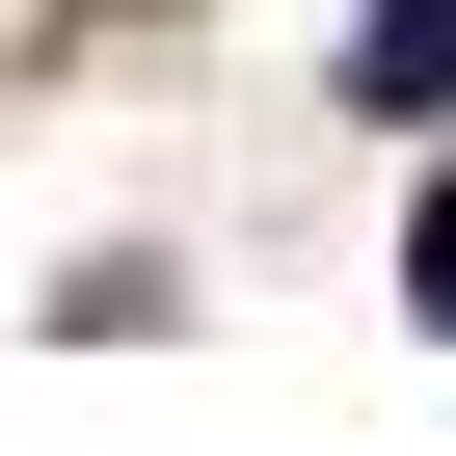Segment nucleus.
Instances as JSON below:
<instances>
[{
    "label": "nucleus",
    "mask_w": 456,
    "mask_h": 456,
    "mask_svg": "<svg viewBox=\"0 0 456 456\" xmlns=\"http://www.w3.org/2000/svg\"><path fill=\"white\" fill-rule=\"evenodd\" d=\"M349 108H456V0H376L349 28Z\"/></svg>",
    "instance_id": "obj_1"
},
{
    "label": "nucleus",
    "mask_w": 456,
    "mask_h": 456,
    "mask_svg": "<svg viewBox=\"0 0 456 456\" xmlns=\"http://www.w3.org/2000/svg\"><path fill=\"white\" fill-rule=\"evenodd\" d=\"M403 296H429V322H456V188H429V215H403Z\"/></svg>",
    "instance_id": "obj_2"
}]
</instances>
